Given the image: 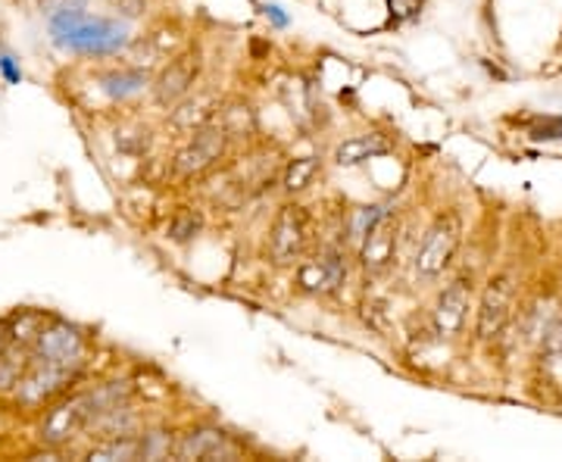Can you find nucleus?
I'll list each match as a JSON object with an SVG mask.
<instances>
[{"label": "nucleus", "instance_id": "1", "mask_svg": "<svg viewBox=\"0 0 562 462\" xmlns=\"http://www.w3.org/2000/svg\"><path fill=\"white\" fill-rule=\"evenodd\" d=\"M50 38L63 50L88 54V57H110L125 47L128 32L116 20L88 16L79 7H63L50 16Z\"/></svg>", "mask_w": 562, "mask_h": 462}, {"label": "nucleus", "instance_id": "2", "mask_svg": "<svg viewBox=\"0 0 562 462\" xmlns=\"http://www.w3.org/2000/svg\"><path fill=\"white\" fill-rule=\"evenodd\" d=\"M116 394H120L116 387H106V391H98V394H85V397L63 403V406H57V409L47 416V422L41 428V438L47 443H66L69 438H76L81 428L91 422L98 413L116 409V406L110 403V397H116Z\"/></svg>", "mask_w": 562, "mask_h": 462}, {"label": "nucleus", "instance_id": "3", "mask_svg": "<svg viewBox=\"0 0 562 462\" xmlns=\"http://www.w3.org/2000/svg\"><path fill=\"white\" fill-rule=\"evenodd\" d=\"M462 225L453 213H447L441 219L435 222L425 238H422L419 253H416V272L425 279H435L441 275L443 269L450 266V260L457 257V247H460Z\"/></svg>", "mask_w": 562, "mask_h": 462}, {"label": "nucleus", "instance_id": "4", "mask_svg": "<svg viewBox=\"0 0 562 462\" xmlns=\"http://www.w3.org/2000/svg\"><path fill=\"white\" fill-rule=\"evenodd\" d=\"M310 241V213L297 206V203H288L281 206L276 225H272V238H269V250H272V260L279 266L301 260L303 250Z\"/></svg>", "mask_w": 562, "mask_h": 462}, {"label": "nucleus", "instance_id": "5", "mask_svg": "<svg viewBox=\"0 0 562 462\" xmlns=\"http://www.w3.org/2000/svg\"><path fill=\"white\" fill-rule=\"evenodd\" d=\"M516 309V284L513 275H497L484 288L482 303H479V338L482 341H497Z\"/></svg>", "mask_w": 562, "mask_h": 462}, {"label": "nucleus", "instance_id": "6", "mask_svg": "<svg viewBox=\"0 0 562 462\" xmlns=\"http://www.w3.org/2000/svg\"><path fill=\"white\" fill-rule=\"evenodd\" d=\"M225 147H228V132L225 125H203L194 132V138L181 147L176 169L181 176H201L210 166L225 157Z\"/></svg>", "mask_w": 562, "mask_h": 462}, {"label": "nucleus", "instance_id": "7", "mask_svg": "<svg viewBox=\"0 0 562 462\" xmlns=\"http://www.w3.org/2000/svg\"><path fill=\"white\" fill-rule=\"evenodd\" d=\"M179 460H238V443L232 441L222 428L198 425L176 443Z\"/></svg>", "mask_w": 562, "mask_h": 462}, {"label": "nucleus", "instance_id": "8", "mask_svg": "<svg viewBox=\"0 0 562 462\" xmlns=\"http://www.w3.org/2000/svg\"><path fill=\"white\" fill-rule=\"evenodd\" d=\"M81 335L72 328V325H66V322H54V325H47V328H41L38 331V357L41 362H47V365H57V369H76L81 362Z\"/></svg>", "mask_w": 562, "mask_h": 462}, {"label": "nucleus", "instance_id": "9", "mask_svg": "<svg viewBox=\"0 0 562 462\" xmlns=\"http://www.w3.org/2000/svg\"><path fill=\"white\" fill-rule=\"evenodd\" d=\"M397 253V219L384 210L379 219L369 225V232L362 235L360 262L366 272H382L391 266Z\"/></svg>", "mask_w": 562, "mask_h": 462}, {"label": "nucleus", "instance_id": "10", "mask_svg": "<svg viewBox=\"0 0 562 462\" xmlns=\"http://www.w3.org/2000/svg\"><path fill=\"white\" fill-rule=\"evenodd\" d=\"M347 279V262L338 250H325L316 260L301 262L297 269V284L306 294H331L338 291Z\"/></svg>", "mask_w": 562, "mask_h": 462}, {"label": "nucleus", "instance_id": "11", "mask_svg": "<svg viewBox=\"0 0 562 462\" xmlns=\"http://www.w3.org/2000/svg\"><path fill=\"white\" fill-rule=\"evenodd\" d=\"M469 306H472V282L457 279L450 288H443V294L438 297L435 306V331L438 338H457L465 325L469 316Z\"/></svg>", "mask_w": 562, "mask_h": 462}, {"label": "nucleus", "instance_id": "12", "mask_svg": "<svg viewBox=\"0 0 562 462\" xmlns=\"http://www.w3.org/2000/svg\"><path fill=\"white\" fill-rule=\"evenodd\" d=\"M198 57H181L176 60L157 81V101L160 103H179L198 81Z\"/></svg>", "mask_w": 562, "mask_h": 462}, {"label": "nucleus", "instance_id": "13", "mask_svg": "<svg viewBox=\"0 0 562 462\" xmlns=\"http://www.w3.org/2000/svg\"><path fill=\"white\" fill-rule=\"evenodd\" d=\"M391 150V142L372 132V135H357L350 142H344L335 147V162L338 166H360L366 160H375V157H384Z\"/></svg>", "mask_w": 562, "mask_h": 462}, {"label": "nucleus", "instance_id": "14", "mask_svg": "<svg viewBox=\"0 0 562 462\" xmlns=\"http://www.w3.org/2000/svg\"><path fill=\"white\" fill-rule=\"evenodd\" d=\"M319 157H301V160H294L288 169H284V179H281V184H284V191H291V194H297V191H303L310 181L316 179V172H319Z\"/></svg>", "mask_w": 562, "mask_h": 462}, {"label": "nucleus", "instance_id": "15", "mask_svg": "<svg viewBox=\"0 0 562 462\" xmlns=\"http://www.w3.org/2000/svg\"><path fill=\"white\" fill-rule=\"evenodd\" d=\"M91 460H140V438H120L91 450Z\"/></svg>", "mask_w": 562, "mask_h": 462}, {"label": "nucleus", "instance_id": "16", "mask_svg": "<svg viewBox=\"0 0 562 462\" xmlns=\"http://www.w3.org/2000/svg\"><path fill=\"white\" fill-rule=\"evenodd\" d=\"M213 103L206 101V98H198V101L184 103L179 113H176V125L179 128H203V122L213 116V110H210Z\"/></svg>", "mask_w": 562, "mask_h": 462}, {"label": "nucleus", "instance_id": "17", "mask_svg": "<svg viewBox=\"0 0 562 462\" xmlns=\"http://www.w3.org/2000/svg\"><path fill=\"white\" fill-rule=\"evenodd\" d=\"M144 81H147L144 72H120V76H110V79L103 81V91L113 94V98H128V94H135V91L144 88Z\"/></svg>", "mask_w": 562, "mask_h": 462}, {"label": "nucleus", "instance_id": "18", "mask_svg": "<svg viewBox=\"0 0 562 462\" xmlns=\"http://www.w3.org/2000/svg\"><path fill=\"white\" fill-rule=\"evenodd\" d=\"M169 453H176V447H172V438L166 431H154V435L140 438V457L144 460H162Z\"/></svg>", "mask_w": 562, "mask_h": 462}, {"label": "nucleus", "instance_id": "19", "mask_svg": "<svg viewBox=\"0 0 562 462\" xmlns=\"http://www.w3.org/2000/svg\"><path fill=\"white\" fill-rule=\"evenodd\" d=\"M203 219L198 216V213H181V216H176V219L169 222V238L172 241H191V238H198V232H201Z\"/></svg>", "mask_w": 562, "mask_h": 462}, {"label": "nucleus", "instance_id": "20", "mask_svg": "<svg viewBox=\"0 0 562 462\" xmlns=\"http://www.w3.org/2000/svg\"><path fill=\"white\" fill-rule=\"evenodd\" d=\"M541 353H543V362H550V365H562V316L547 328V335H543V343H541Z\"/></svg>", "mask_w": 562, "mask_h": 462}, {"label": "nucleus", "instance_id": "21", "mask_svg": "<svg viewBox=\"0 0 562 462\" xmlns=\"http://www.w3.org/2000/svg\"><path fill=\"white\" fill-rule=\"evenodd\" d=\"M425 7V0H387V13H391V25L416 20Z\"/></svg>", "mask_w": 562, "mask_h": 462}, {"label": "nucleus", "instance_id": "22", "mask_svg": "<svg viewBox=\"0 0 562 462\" xmlns=\"http://www.w3.org/2000/svg\"><path fill=\"white\" fill-rule=\"evenodd\" d=\"M535 142H560L562 138V120H547L538 128H531Z\"/></svg>", "mask_w": 562, "mask_h": 462}, {"label": "nucleus", "instance_id": "23", "mask_svg": "<svg viewBox=\"0 0 562 462\" xmlns=\"http://www.w3.org/2000/svg\"><path fill=\"white\" fill-rule=\"evenodd\" d=\"M262 10H266V16H269V20L276 22V25H279V29H284V25H288V16H284V13H281V7H279V3H266V7H262Z\"/></svg>", "mask_w": 562, "mask_h": 462}, {"label": "nucleus", "instance_id": "24", "mask_svg": "<svg viewBox=\"0 0 562 462\" xmlns=\"http://www.w3.org/2000/svg\"><path fill=\"white\" fill-rule=\"evenodd\" d=\"M0 69L7 72V79H10V81H20V69L13 66V57H7V54H0Z\"/></svg>", "mask_w": 562, "mask_h": 462}]
</instances>
